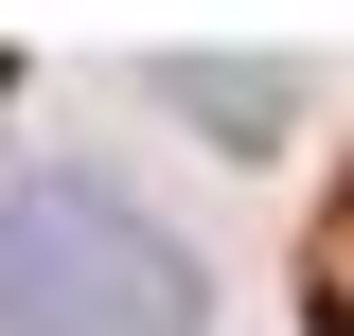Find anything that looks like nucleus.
<instances>
[{
    "mask_svg": "<svg viewBox=\"0 0 354 336\" xmlns=\"http://www.w3.org/2000/svg\"><path fill=\"white\" fill-rule=\"evenodd\" d=\"M0 336H195V248L106 177L0 195Z\"/></svg>",
    "mask_w": 354,
    "mask_h": 336,
    "instance_id": "obj_1",
    "label": "nucleus"
},
{
    "mask_svg": "<svg viewBox=\"0 0 354 336\" xmlns=\"http://www.w3.org/2000/svg\"><path fill=\"white\" fill-rule=\"evenodd\" d=\"M177 88H195V124H230V142H266V124H283V88H266V71H213V53H195Z\"/></svg>",
    "mask_w": 354,
    "mask_h": 336,
    "instance_id": "obj_2",
    "label": "nucleus"
},
{
    "mask_svg": "<svg viewBox=\"0 0 354 336\" xmlns=\"http://www.w3.org/2000/svg\"><path fill=\"white\" fill-rule=\"evenodd\" d=\"M319 336H354V301H337V283H319Z\"/></svg>",
    "mask_w": 354,
    "mask_h": 336,
    "instance_id": "obj_3",
    "label": "nucleus"
}]
</instances>
